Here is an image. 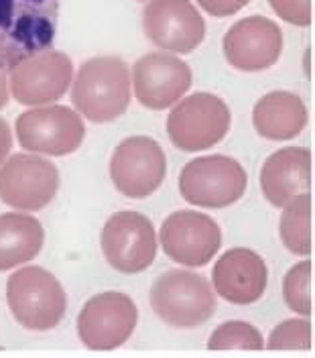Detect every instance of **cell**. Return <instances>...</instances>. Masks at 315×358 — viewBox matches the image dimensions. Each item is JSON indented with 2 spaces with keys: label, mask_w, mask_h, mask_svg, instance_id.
I'll return each mask as SVG.
<instances>
[{
  "label": "cell",
  "mask_w": 315,
  "mask_h": 358,
  "mask_svg": "<svg viewBox=\"0 0 315 358\" xmlns=\"http://www.w3.org/2000/svg\"><path fill=\"white\" fill-rule=\"evenodd\" d=\"M73 82V62L68 53L45 49L10 69L8 90L23 106L55 104Z\"/></svg>",
  "instance_id": "cell-13"
},
{
  "label": "cell",
  "mask_w": 315,
  "mask_h": 358,
  "mask_svg": "<svg viewBox=\"0 0 315 358\" xmlns=\"http://www.w3.org/2000/svg\"><path fill=\"white\" fill-rule=\"evenodd\" d=\"M247 169L228 155L191 159L180 173V194L191 206L205 210L228 208L244 196Z\"/></svg>",
  "instance_id": "cell-6"
},
{
  "label": "cell",
  "mask_w": 315,
  "mask_h": 358,
  "mask_svg": "<svg viewBox=\"0 0 315 358\" xmlns=\"http://www.w3.org/2000/svg\"><path fill=\"white\" fill-rule=\"evenodd\" d=\"M6 301L13 317L31 332L55 330L68 310V297L59 279L35 265L19 268L8 277Z\"/></svg>",
  "instance_id": "cell-4"
},
{
  "label": "cell",
  "mask_w": 315,
  "mask_h": 358,
  "mask_svg": "<svg viewBox=\"0 0 315 358\" xmlns=\"http://www.w3.org/2000/svg\"><path fill=\"white\" fill-rule=\"evenodd\" d=\"M283 299L297 315H312V261L305 259L289 268L283 279Z\"/></svg>",
  "instance_id": "cell-23"
},
{
  "label": "cell",
  "mask_w": 315,
  "mask_h": 358,
  "mask_svg": "<svg viewBox=\"0 0 315 358\" xmlns=\"http://www.w3.org/2000/svg\"><path fill=\"white\" fill-rule=\"evenodd\" d=\"M232 114L224 100L212 92H196L181 98L167 114V134L185 153H200L216 147L230 131Z\"/></svg>",
  "instance_id": "cell-5"
},
{
  "label": "cell",
  "mask_w": 315,
  "mask_h": 358,
  "mask_svg": "<svg viewBox=\"0 0 315 358\" xmlns=\"http://www.w3.org/2000/svg\"><path fill=\"white\" fill-rule=\"evenodd\" d=\"M61 0H0V69L49 49L57 35Z\"/></svg>",
  "instance_id": "cell-2"
},
{
  "label": "cell",
  "mask_w": 315,
  "mask_h": 358,
  "mask_svg": "<svg viewBox=\"0 0 315 358\" xmlns=\"http://www.w3.org/2000/svg\"><path fill=\"white\" fill-rule=\"evenodd\" d=\"M193 73L183 59L167 51L142 55L131 71L136 100L149 110H167L191 88Z\"/></svg>",
  "instance_id": "cell-15"
},
{
  "label": "cell",
  "mask_w": 315,
  "mask_h": 358,
  "mask_svg": "<svg viewBox=\"0 0 315 358\" xmlns=\"http://www.w3.org/2000/svg\"><path fill=\"white\" fill-rule=\"evenodd\" d=\"M133 84L129 64L116 55L84 62L71 82V102L82 118L104 124L118 120L131 106Z\"/></svg>",
  "instance_id": "cell-1"
},
{
  "label": "cell",
  "mask_w": 315,
  "mask_h": 358,
  "mask_svg": "<svg viewBox=\"0 0 315 358\" xmlns=\"http://www.w3.org/2000/svg\"><path fill=\"white\" fill-rule=\"evenodd\" d=\"M10 100V90H8V80L4 76V71L0 69V110L8 104Z\"/></svg>",
  "instance_id": "cell-28"
},
{
  "label": "cell",
  "mask_w": 315,
  "mask_h": 358,
  "mask_svg": "<svg viewBox=\"0 0 315 358\" xmlns=\"http://www.w3.org/2000/svg\"><path fill=\"white\" fill-rule=\"evenodd\" d=\"M13 149V131L8 127V122L4 118H0V165L6 161V157L10 155Z\"/></svg>",
  "instance_id": "cell-27"
},
{
  "label": "cell",
  "mask_w": 315,
  "mask_h": 358,
  "mask_svg": "<svg viewBox=\"0 0 315 358\" xmlns=\"http://www.w3.org/2000/svg\"><path fill=\"white\" fill-rule=\"evenodd\" d=\"M309 112L305 102L287 90L265 94L252 108L254 131L267 141H291L305 129Z\"/></svg>",
  "instance_id": "cell-19"
},
{
  "label": "cell",
  "mask_w": 315,
  "mask_h": 358,
  "mask_svg": "<svg viewBox=\"0 0 315 358\" xmlns=\"http://www.w3.org/2000/svg\"><path fill=\"white\" fill-rule=\"evenodd\" d=\"M269 350H309L312 348V322L309 317L285 320L272 328L265 342Z\"/></svg>",
  "instance_id": "cell-24"
},
{
  "label": "cell",
  "mask_w": 315,
  "mask_h": 358,
  "mask_svg": "<svg viewBox=\"0 0 315 358\" xmlns=\"http://www.w3.org/2000/svg\"><path fill=\"white\" fill-rule=\"evenodd\" d=\"M100 246L110 267L124 275H136L157 259L159 238L155 226L145 214L122 210L106 220L100 232Z\"/></svg>",
  "instance_id": "cell-8"
},
{
  "label": "cell",
  "mask_w": 315,
  "mask_h": 358,
  "mask_svg": "<svg viewBox=\"0 0 315 358\" xmlns=\"http://www.w3.org/2000/svg\"><path fill=\"white\" fill-rule=\"evenodd\" d=\"M283 31L277 22L263 15H252L228 29L222 47L230 66L252 73L274 66L283 53Z\"/></svg>",
  "instance_id": "cell-16"
},
{
  "label": "cell",
  "mask_w": 315,
  "mask_h": 358,
  "mask_svg": "<svg viewBox=\"0 0 315 358\" xmlns=\"http://www.w3.org/2000/svg\"><path fill=\"white\" fill-rule=\"evenodd\" d=\"M142 31L159 49L187 55L205 39V19L191 0H149L142 10Z\"/></svg>",
  "instance_id": "cell-14"
},
{
  "label": "cell",
  "mask_w": 315,
  "mask_h": 358,
  "mask_svg": "<svg viewBox=\"0 0 315 358\" xmlns=\"http://www.w3.org/2000/svg\"><path fill=\"white\" fill-rule=\"evenodd\" d=\"M163 252L183 267H203L218 255L222 246V228L212 216L193 210L169 214L159 230Z\"/></svg>",
  "instance_id": "cell-12"
},
{
  "label": "cell",
  "mask_w": 315,
  "mask_h": 358,
  "mask_svg": "<svg viewBox=\"0 0 315 358\" xmlns=\"http://www.w3.org/2000/svg\"><path fill=\"white\" fill-rule=\"evenodd\" d=\"M279 236L285 248L297 257L312 255V194H301L281 208Z\"/></svg>",
  "instance_id": "cell-21"
},
{
  "label": "cell",
  "mask_w": 315,
  "mask_h": 358,
  "mask_svg": "<svg viewBox=\"0 0 315 358\" xmlns=\"http://www.w3.org/2000/svg\"><path fill=\"white\" fill-rule=\"evenodd\" d=\"M15 133L21 147L29 153L66 157L82 147L86 124L78 110L61 104H45L19 114Z\"/></svg>",
  "instance_id": "cell-7"
},
{
  "label": "cell",
  "mask_w": 315,
  "mask_h": 358,
  "mask_svg": "<svg viewBox=\"0 0 315 358\" xmlns=\"http://www.w3.org/2000/svg\"><path fill=\"white\" fill-rule=\"evenodd\" d=\"M138 324V308L122 291H104L90 297L78 315L80 342L96 352L116 350L131 340Z\"/></svg>",
  "instance_id": "cell-10"
},
{
  "label": "cell",
  "mask_w": 315,
  "mask_h": 358,
  "mask_svg": "<svg viewBox=\"0 0 315 358\" xmlns=\"http://www.w3.org/2000/svg\"><path fill=\"white\" fill-rule=\"evenodd\" d=\"M270 8L285 22L295 27L312 24V0H269Z\"/></svg>",
  "instance_id": "cell-25"
},
{
  "label": "cell",
  "mask_w": 315,
  "mask_h": 358,
  "mask_svg": "<svg viewBox=\"0 0 315 358\" xmlns=\"http://www.w3.org/2000/svg\"><path fill=\"white\" fill-rule=\"evenodd\" d=\"M167 178V155L155 138L136 134L120 141L110 157L116 192L131 200L153 196Z\"/></svg>",
  "instance_id": "cell-11"
},
{
  "label": "cell",
  "mask_w": 315,
  "mask_h": 358,
  "mask_svg": "<svg viewBox=\"0 0 315 358\" xmlns=\"http://www.w3.org/2000/svg\"><path fill=\"white\" fill-rule=\"evenodd\" d=\"M261 189L274 208L312 189V151L305 147H285L267 157L261 167Z\"/></svg>",
  "instance_id": "cell-18"
},
{
  "label": "cell",
  "mask_w": 315,
  "mask_h": 358,
  "mask_svg": "<svg viewBox=\"0 0 315 358\" xmlns=\"http://www.w3.org/2000/svg\"><path fill=\"white\" fill-rule=\"evenodd\" d=\"M149 301L159 320L175 330H193L216 312L212 283L187 268H171L159 275Z\"/></svg>",
  "instance_id": "cell-3"
},
{
  "label": "cell",
  "mask_w": 315,
  "mask_h": 358,
  "mask_svg": "<svg viewBox=\"0 0 315 358\" xmlns=\"http://www.w3.org/2000/svg\"><path fill=\"white\" fill-rule=\"evenodd\" d=\"M45 245V228L27 212L0 214V273L23 267L39 257Z\"/></svg>",
  "instance_id": "cell-20"
},
{
  "label": "cell",
  "mask_w": 315,
  "mask_h": 358,
  "mask_svg": "<svg viewBox=\"0 0 315 358\" xmlns=\"http://www.w3.org/2000/svg\"><path fill=\"white\" fill-rule=\"evenodd\" d=\"M59 169L37 153L6 157L0 165V201L17 212H39L55 200Z\"/></svg>",
  "instance_id": "cell-9"
},
{
  "label": "cell",
  "mask_w": 315,
  "mask_h": 358,
  "mask_svg": "<svg viewBox=\"0 0 315 358\" xmlns=\"http://www.w3.org/2000/svg\"><path fill=\"white\" fill-rule=\"evenodd\" d=\"M269 285L267 261L250 248H230L212 268V287L234 306L256 303Z\"/></svg>",
  "instance_id": "cell-17"
},
{
  "label": "cell",
  "mask_w": 315,
  "mask_h": 358,
  "mask_svg": "<svg viewBox=\"0 0 315 358\" xmlns=\"http://www.w3.org/2000/svg\"><path fill=\"white\" fill-rule=\"evenodd\" d=\"M210 350H263L265 338L248 322L242 320H230L218 326L210 340Z\"/></svg>",
  "instance_id": "cell-22"
},
{
  "label": "cell",
  "mask_w": 315,
  "mask_h": 358,
  "mask_svg": "<svg viewBox=\"0 0 315 358\" xmlns=\"http://www.w3.org/2000/svg\"><path fill=\"white\" fill-rule=\"evenodd\" d=\"M196 2L207 15L222 19V17H232V15L240 13L250 0H196Z\"/></svg>",
  "instance_id": "cell-26"
}]
</instances>
